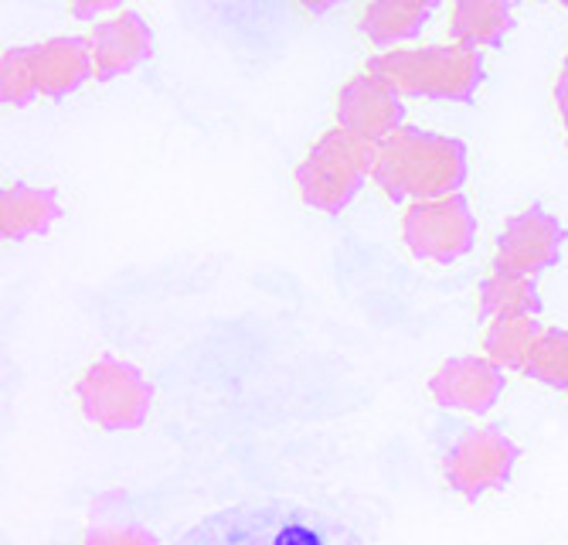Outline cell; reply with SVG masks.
<instances>
[{
	"label": "cell",
	"mask_w": 568,
	"mask_h": 545,
	"mask_svg": "<svg viewBox=\"0 0 568 545\" xmlns=\"http://www.w3.org/2000/svg\"><path fill=\"white\" fill-rule=\"evenodd\" d=\"M521 461V447L504 430H463L443 454V474L449 487L463 498H480L510 481L514 464Z\"/></svg>",
	"instance_id": "7"
},
{
	"label": "cell",
	"mask_w": 568,
	"mask_h": 545,
	"mask_svg": "<svg viewBox=\"0 0 568 545\" xmlns=\"http://www.w3.org/2000/svg\"><path fill=\"white\" fill-rule=\"evenodd\" d=\"M525 375H531L535 382L548 388H561L568 395V331L565 327H545Z\"/></svg>",
	"instance_id": "19"
},
{
	"label": "cell",
	"mask_w": 568,
	"mask_h": 545,
	"mask_svg": "<svg viewBox=\"0 0 568 545\" xmlns=\"http://www.w3.org/2000/svg\"><path fill=\"white\" fill-rule=\"evenodd\" d=\"M433 11H436L433 0H426V4H412V0H375V4H368L365 14H361V31L382 48L398 44V41L416 38L423 24L433 18Z\"/></svg>",
	"instance_id": "15"
},
{
	"label": "cell",
	"mask_w": 568,
	"mask_h": 545,
	"mask_svg": "<svg viewBox=\"0 0 568 545\" xmlns=\"http://www.w3.org/2000/svg\"><path fill=\"white\" fill-rule=\"evenodd\" d=\"M375 147L378 143L341 127L327 130L296 168V191L303 205L324 215H341L372 178Z\"/></svg>",
	"instance_id": "4"
},
{
	"label": "cell",
	"mask_w": 568,
	"mask_h": 545,
	"mask_svg": "<svg viewBox=\"0 0 568 545\" xmlns=\"http://www.w3.org/2000/svg\"><path fill=\"white\" fill-rule=\"evenodd\" d=\"M555 107H558V117H561L565 133H568V65H561V72L555 79Z\"/></svg>",
	"instance_id": "21"
},
{
	"label": "cell",
	"mask_w": 568,
	"mask_h": 545,
	"mask_svg": "<svg viewBox=\"0 0 568 545\" xmlns=\"http://www.w3.org/2000/svg\"><path fill=\"white\" fill-rule=\"evenodd\" d=\"M31 65L38 92L48 99H65L89 79H95L92 52L85 38H48L31 44Z\"/></svg>",
	"instance_id": "12"
},
{
	"label": "cell",
	"mask_w": 568,
	"mask_h": 545,
	"mask_svg": "<svg viewBox=\"0 0 568 545\" xmlns=\"http://www.w3.org/2000/svg\"><path fill=\"white\" fill-rule=\"evenodd\" d=\"M561 245H565L561 222L541 205H531L504 225L497 239V253H494V270L535 280L538 273L558 263Z\"/></svg>",
	"instance_id": "8"
},
{
	"label": "cell",
	"mask_w": 568,
	"mask_h": 545,
	"mask_svg": "<svg viewBox=\"0 0 568 545\" xmlns=\"http://www.w3.org/2000/svg\"><path fill=\"white\" fill-rule=\"evenodd\" d=\"M510 28H514V8L504 4V0H459L449 14L453 44L470 48V52L497 48Z\"/></svg>",
	"instance_id": "14"
},
{
	"label": "cell",
	"mask_w": 568,
	"mask_h": 545,
	"mask_svg": "<svg viewBox=\"0 0 568 545\" xmlns=\"http://www.w3.org/2000/svg\"><path fill=\"white\" fill-rule=\"evenodd\" d=\"M85 41L95 65V82H113L153 55V31L136 11H120L110 21L92 24Z\"/></svg>",
	"instance_id": "11"
},
{
	"label": "cell",
	"mask_w": 568,
	"mask_h": 545,
	"mask_svg": "<svg viewBox=\"0 0 568 545\" xmlns=\"http://www.w3.org/2000/svg\"><path fill=\"white\" fill-rule=\"evenodd\" d=\"M402 239L416 260L449 266L474 250V239H477L474 209L463 194H446V198H436V202H419L402 219Z\"/></svg>",
	"instance_id": "6"
},
{
	"label": "cell",
	"mask_w": 568,
	"mask_h": 545,
	"mask_svg": "<svg viewBox=\"0 0 568 545\" xmlns=\"http://www.w3.org/2000/svg\"><path fill=\"white\" fill-rule=\"evenodd\" d=\"M541 334H545V327L538 324V317L490 321V327L484 334V359H490L504 372H525Z\"/></svg>",
	"instance_id": "17"
},
{
	"label": "cell",
	"mask_w": 568,
	"mask_h": 545,
	"mask_svg": "<svg viewBox=\"0 0 568 545\" xmlns=\"http://www.w3.org/2000/svg\"><path fill=\"white\" fill-rule=\"evenodd\" d=\"M171 545H368V538L331 508L273 494L209 512Z\"/></svg>",
	"instance_id": "1"
},
{
	"label": "cell",
	"mask_w": 568,
	"mask_h": 545,
	"mask_svg": "<svg viewBox=\"0 0 568 545\" xmlns=\"http://www.w3.org/2000/svg\"><path fill=\"white\" fill-rule=\"evenodd\" d=\"M477 311L487 321L504 317H538L541 314V293L535 280L510 276V273H490L477 290Z\"/></svg>",
	"instance_id": "16"
},
{
	"label": "cell",
	"mask_w": 568,
	"mask_h": 545,
	"mask_svg": "<svg viewBox=\"0 0 568 545\" xmlns=\"http://www.w3.org/2000/svg\"><path fill=\"white\" fill-rule=\"evenodd\" d=\"M402 120H405L402 95L372 69L351 75L337 92V127L347 133L382 143L385 137L405 127Z\"/></svg>",
	"instance_id": "9"
},
{
	"label": "cell",
	"mask_w": 568,
	"mask_h": 545,
	"mask_svg": "<svg viewBox=\"0 0 568 545\" xmlns=\"http://www.w3.org/2000/svg\"><path fill=\"white\" fill-rule=\"evenodd\" d=\"M82 545H158V535L136 518L110 512V498H102L92 512V522L85 525Z\"/></svg>",
	"instance_id": "18"
},
{
	"label": "cell",
	"mask_w": 568,
	"mask_h": 545,
	"mask_svg": "<svg viewBox=\"0 0 568 545\" xmlns=\"http://www.w3.org/2000/svg\"><path fill=\"white\" fill-rule=\"evenodd\" d=\"M38 92V79H34V65H31V48H8L0 55V99L8 107L21 110L28 103H34Z\"/></svg>",
	"instance_id": "20"
},
{
	"label": "cell",
	"mask_w": 568,
	"mask_h": 545,
	"mask_svg": "<svg viewBox=\"0 0 568 545\" xmlns=\"http://www.w3.org/2000/svg\"><path fill=\"white\" fill-rule=\"evenodd\" d=\"M470 161L467 143L433 133L423 127H402L375 147L372 181L392 198H412V202H436L446 194H459L467 181Z\"/></svg>",
	"instance_id": "2"
},
{
	"label": "cell",
	"mask_w": 568,
	"mask_h": 545,
	"mask_svg": "<svg viewBox=\"0 0 568 545\" xmlns=\"http://www.w3.org/2000/svg\"><path fill=\"white\" fill-rule=\"evenodd\" d=\"M62 215V202L51 188H34L24 181L4 184L0 191V235L8 242H24L44 235Z\"/></svg>",
	"instance_id": "13"
},
{
	"label": "cell",
	"mask_w": 568,
	"mask_h": 545,
	"mask_svg": "<svg viewBox=\"0 0 568 545\" xmlns=\"http://www.w3.org/2000/svg\"><path fill=\"white\" fill-rule=\"evenodd\" d=\"M504 385V369H497L490 359H453L433 372L429 395L443 410L484 416L497 406Z\"/></svg>",
	"instance_id": "10"
},
{
	"label": "cell",
	"mask_w": 568,
	"mask_h": 545,
	"mask_svg": "<svg viewBox=\"0 0 568 545\" xmlns=\"http://www.w3.org/2000/svg\"><path fill=\"white\" fill-rule=\"evenodd\" d=\"M368 69L398 95L439 99V103H467L484 82V55L459 44L398 48V52L375 55Z\"/></svg>",
	"instance_id": "3"
},
{
	"label": "cell",
	"mask_w": 568,
	"mask_h": 545,
	"mask_svg": "<svg viewBox=\"0 0 568 545\" xmlns=\"http://www.w3.org/2000/svg\"><path fill=\"white\" fill-rule=\"evenodd\" d=\"M75 18H99V14H106V11H116V4L113 0H102V4H72L69 8ZM120 14V11H116Z\"/></svg>",
	"instance_id": "22"
},
{
	"label": "cell",
	"mask_w": 568,
	"mask_h": 545,
	"mask_svg": "<svg viewBox=\"0 0 568 545\" xmlns=\"http://www.w3.org/2000/svg\"><path fill=\"white\" fill-rule=\"evenodd\" d=\"M75 400L82 416L110 433L140 430L153 406V385L143 372L123 359H95L75 385Z\"/></svg>",
	"instance_id": "5"
},
{
	"label": "cell",
	"mask_w": 568,
	"mask_h": 545,
	"mask_svg": "<svg viewBox=\"0 0 568 545\" xmlns=\"http://www.w3.org/2000/svg\"><path fill=\"white\" fill-rule=\"evenodd\" d=\"M565 65H568V59H565Z\"/></svg>",
	"instance_id": "23"
}]
</instances>
